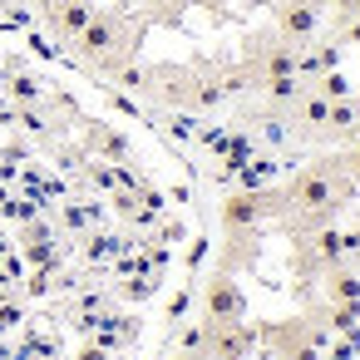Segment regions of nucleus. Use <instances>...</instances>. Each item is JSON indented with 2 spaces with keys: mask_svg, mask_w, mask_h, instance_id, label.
<instances>
[{
  "mask_svg": "<svg viewBox=\"0 0 360 360\" xmlns=\"http://www.w3.org/2000/svg\"><path fill=\"white\" fill-rule=\"evenodd\" d=\"M202 247L173 143L45 45L0 35V360H158Z\"/></svg>",
  "mask_w": 360,
  "mask_h": 360,
  "instance_id": "f257e3e1",
  "label": "nucleus"
}]
</instances>
